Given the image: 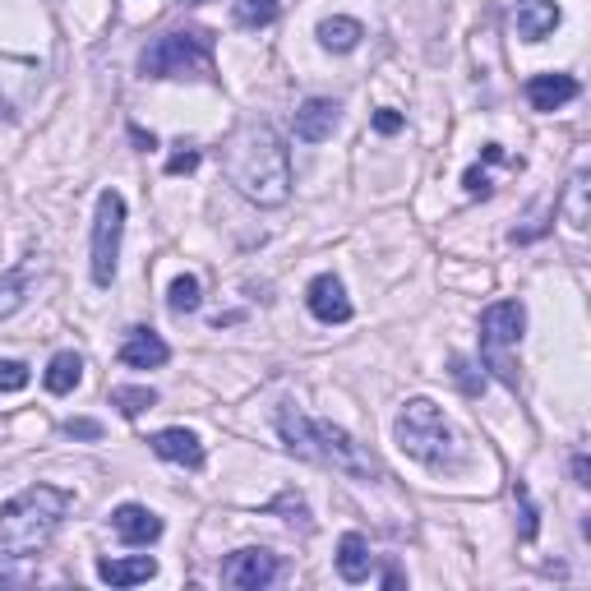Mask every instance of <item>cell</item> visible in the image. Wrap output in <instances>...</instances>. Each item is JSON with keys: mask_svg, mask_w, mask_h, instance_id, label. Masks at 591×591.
<instances>
[{"mask_svg": "<svg viewBox=\"0 0 591 591\" xmlns=\"http://www.w3.org/2000/svg\"><path fill=\"white\" fill-rule=\"evenodd\" d=\"M282 573V559L264 546H250V550H236L227 563H222V582L236 587V591H264L273 587Z\"/></svg>", "mask_w": 591, "mask_h": 591, "instance_id": "8", "label": "cell"}, {"mask_svg": "<svg viewBox=\"0 0 591 591\" xmlns=\"http://www.w3.org/2000/svg\"><path fill=\"white\" fill-rule=\"evenodd\" d=\"M195 167H199V149H185V153H176L167 162V176H185V172H195Z\"/></svg>", "mask_w": 591, "mask_h": 591, "instance_id": "29", "label": "cell"}, {"mask_svg": "<svg viewBox=\"0 0 591 591\" xmlns=\"http://www.w3.org/2000/svg\"><path fill=\"white\" fill-rule=\"evenodd\" d=\"M176 6H208V0H176Z\"/></svg>", "mask_w": 591, "mask_h": 591, "instance_id": "35", "label": "cell"}, {"mask_svg": "<svg viewBox=\"0 0 591 591\" xmlns=\"http://www.w3.org/2000/svg\"><path fill=\"white\" fill-rule=\"evenodd\" d=\"M397 448L407 458L435 467V471H448V467H462V439L453 435V425L444 420V412L435 407L430 397H412L407 407L397 412Z\"/></svg>", "mask_w": 591, "mask_h": 591, "instance_id": "4", "label": "cell"}, {"mask_svg": "<svg viewBox=\"0 0 591 591\" xmlns=\"http://www.w3.org/2000/svg\"><path fill=\"white\" fill-rule=\"evenodd\" d=\"M269 513H287V523H300V532H310L315 523H310V508H305V500L296 490H282L277 500L269 504Z\"/></svg>", "mask_w": 591, "mask_h": 591, "instance_id": "24", "label": "cell"}, {"mask_svg": "<svg viewBox=\"0 0 591 591\" xmlns=\"http://www.w3.org/2000/svg\"><path fill=\"white\" fill-rule=\"evenodd\" d=\"M149 448L162 458V462H176V467H190V471H199L204 462H208V453H204V439L195 435V430H185V425H172V430H157L153 439H149Z\"/></svg>", "mask_w": 591, "mask_h": 591, "instance_id": "11", "label": "cell"}, {"mask_svg": "<svg viewBox=\"0 0 591 591\" xmlns=\"http://www.w3.org/2000/svg\"><path fill=\"white\" fill-rule=\"evenodd\" d=\"M29 380H33V374H29V365H23V361H0V393H23V388H29Z\"/></svg>", "mask_w": 591, "mask_h": 591, "instance_id": "25", "label": "cell"}, {"mask_svg": "<svg viewBox=\"0 0 591 591\" xmlns=\"http://www.w3.org/2000/svg\"><path fill=\"white\" fill-rule=\"evenodd\" d=\"M157 573V559L134 555V559H98V578L107 587H139Z\"/></svg>", "mask_w": 591, "mask_h": 591, "instance_id": "17", "label": "cell"}, {"mask_svg": "<svg viewBox=\"0 0 591 591\" xmlns=\"http://www.w3.org/2000/svg\"><path fill=\"white\" fill-rule=\"evenodd\" d=\"M305 305H310V315L328 328L351 319V296L342 287V277H333V273H319L310 287H305Z\"/></svg>", "mask_w": 591, "mask_h": 591, "instance_id": "9", "label": "cell"}, {"mask_svg": "<svg viewBox=\"0 0 591 591\" xmlns=\"http://www.w3.org/2000/svg\"><path fill=\"white\" fill-rule=\"evenodd\" d=\"M111 407L121 412L125 420H134V416H144V412L157 407V393L149 384H116L111 388Z\"/></svg>", "mask_w": 591, "mask_h": 591, "instance_id": "20", "label": "cell"}, {"mask_svg": "<svg viewBox=\"0 0 591 591\" xmlns=\"http://www.w3.org/2000/svg\"><path fill=\"white\" fill-rule=\"evenodd\" d=\"M111 532L125 540V546H153L162 540V517L144 504H121L111 513Z\"/></svg>", "mask_w": 591, "mask_h": 591, "instance_id": "13", "label": "cell"}, {"mask_svg": "<svg viewBox=\"0 0 591 591\" xmlns=\"http://www.w3.org/2000/svg\"><path fill=\"white\" fill-rule=\"evenodd\" d=\"M582 195H587V176L573 180V212H569L573 227H587V204H582Z\"/></svg>", "mask_w": 591, "mask_h": 591, "instance_id": "30", "label": "cell"}, {"mask_svg": "<svg viewBox=\"0 0 591 591\" xmlns=\"http://www.w3.org/2000/svg\"><path fill=\"white\" fill-rule=\"evenodd\" d=\"M79 380H84V357L79 351H56L52 365H46V374H42L46 393H56V397H65Z\"/></svg>", "mask_w": 591, "mask_h": 591, "instance_id": "18", "label": "cell"}, {"mask_svg": "<svg viewBox=\"0 0 591 591\" xmlns=\"http://www.w3.org/2000/svg\"><path fill=\"white\" fill-rule=\"evenodd\" d=\"M23 300H29V269L0 273V319H10Z\"/></svg>", "mask_w": 591, "mask_h": 591, "instance_id": "22", "label": "cell"}, {"mask_svg": "<svg viewBox=\"0 0 591 591\" xmlns=\"http://www.w3.org/2000/svg\"><path fill=\"white\" fill-rule=\"evenodd\" d=\"M523 328H527L523 300H494V305H485V315H481V365L504 388H513V393H517V361L508 357V351L523 342Z\"/></svg>", "mask_w": 591, "mask_h": 591, "instance_id": "6", "label": "cell"}, {"mask_svg": "<svg viewBox=\"0 0 591 591\" xmlns=\"http://www.w3.org/2000/svg\"><path fill=\"white\" fill-rule=\"evenodd\" d=\"M462 185H467V195H471V199H490V176H485L481 167H471V172L462 176Z\"/></svg>", "mask_w": 591, "mask_h": 591, "instance_id": "28", "label": "cell"}, {"mask_svg": "<svg viewBox=\"0 0 591 591\" xmlns=\"http://www.w3.org/2000/svg\"><path fill=\"white\" fill-rule=\"evenodd\" d=\"M582 92V84L573 75H532L527 79V102L532 111H559L563 102H573Z\"/></svg>", "mask_w": 591, "mask_h": 591, "instance_id": "15", "label": "cell"}, {"mask_svg": "<svg viewBox=\"0 0 591 591\" xmlns=\"http://www.w3.org/2000/svg\"><path fill=\"white\" fill-rule=\"evenodd\" d=\"M342 125V107L333 98H305L296 107V139L300 144H324Z\"/></svg>", "mask_w": 591, "mask_h": 591, "instance_id": "10", "label": "cell"}, {"mask_svg": "<svg viewBox=\"0 0 591 591\" xmlns=\"http://www.w3.org/2000/svg\"><path fill=\"white\" fill-rule=\"evenodd\" d=\"M121 236H125V199L121 190H102L98 195V212H92V282L111 287L116 282V264H121Z\"/></svg>", "mask_w": 591, "mask_h": 591, "instance_id": "7", "label": "cell"}, {"mask_svg": "<svg viewBox=\"0 0 591 591\" xmlns=\"http://www.w3.org/2000/svg\"><path fill=\"white\" fill-rule=\"evenodd\" d=\"M370 569H374L370 540H365L361 532H347V536L338 540V573H342V582H365Z\"/></svg>", "mask_w": 591, "mask_h": 591, "instance_id": "16", "label": "cell"}, {"mask_svg": "<svg viewBox=\"0 0 591 591\" xmlns=\"http://www.w3.org/2000/svg\"><path fill=\"white\" fill-rule=\"evenodd\" d=\"M199 277L195 273H180L172 282V292H167V305H172V315H195L199 310Z\"/></svg>", "mask_w": 591, "mask_h": 591, "instance_id": "23", "label": "cell"}, {"mask_svg": "<svg viewBox=\"0 0 591 591\" xmlns=\"http://www.w3.org/2000/svg\"><path fill=\"white\" fill-rule=\"evenodd\" d=\"M513 500L523 504V532H517V536H523V540H536V527H540L536 517H540V513H536V504H532V494H527V485H523V481L513 485Z\"/></svg>", "mask_w": 591, "mask_h": 591, "instance_id": "26", "label": "cell"}, {"mask_svg": "<svg viewBox=\"0 0 591 591\" xmlns=\"http://www.w3.org/2000/svg\"><path fill=\"white\" fill-rule=\"evenodd\" d=\"M361 37H365V29L357 19H347V14L319 23V46H328V52H357Z\"/></svg>", "mask_w": 591, "mask_h": 591, "instance_id": "19", "label": "cell"}, {"mask_svg": "<svg viewBox=\"0 0 591 591\" xmlns=\"http://www.w3.org/2000/svg\"><path fill=\"white\" fill-rule=\"evenodd\" d=\"M453 380H458L467 393H481V384L471 380V365H467V361H453Z\"/></svg>", "mask_w": 591, "mask_h": 591, "instance_id": "32", "label": "cell"}, {"mask_svg": "<svg viewBox=\"0 0 591 591\" xmlns=\"http://www.w3.org/2000/svg\"><path fill=\"white\" fill-rule=\"evenodd\" d=\"M374 130H380V134H397V130H402V116L384 107L380 116H374Z\"/></svg>", "mask_w": 591, "mask_h": 591, "instance_id": "31", "label": "cell"}, {"mask_svg": "<svg viewBox=\"0 0 591 591\" xmlns=\"http://www.w3.org/2000/svg\"><path fill=\"white\" fill-rule=\"evenodd\" d=\"M130 134H134V144H139V149H153V144H157V139H153V134H144L139 125H130Z\"/></svg>", "mask_w": 591, "mask_h": 591, "instance_id": "34", "label": "cell"}, {"mask_svg": "<svg viewBox=\"0 0 591 591\" xmlns=\"http://www.w3.org/2000/svg\"><path fill=\"white\" fill-rule=\"evenodd\" d=\"M208 69H212V33L204 29L162 33L139 52V75L144 79H208Z\"/></svg>", "mask_w": 591, "mask_h": 591, "instance_id": "5", "label": "cell"}, {"mask_svg": "<svg viewBox=\"0 0 591 591\" xmlns=\"http://www.w3.org/2000/svg\"><path fill=\"white\" fill-rule=\"evenodd\" d=\"M69 490L61 485H29L10 504H0V559H33L52 546L69 513Z\"/></svg>", "mask_w": 591, "mask_h": 591, "instance_id": "3", "label": "cell"}, {"mask_svg": "<svg viewBox=\"0 0 591 591\" xmlns=\"http://www.w3.org/2000/svg\"><path fill=\"white\" fill-rule=\"evenodd\" d=\"M222 176L259 208H277L292 195V157L269 121H241L222 144Z\"/></svg>", "mask_w": 591, "mask_h": 591, "instance_id": "1", "label": "cell"}, {"mask_svg": "<svg viewBox=\"0 0 591 591\" xmlns=\"http://www.w3.org/2000/svg\"><path fill=\"white\" fill-rule=\"evenodd\" d=\"M65 435H69V439H102V425L88 420V416H79V420H65Z\"/></svg>", "mask_w": 591, "mask_h": 591, "instance_id": "27", "label": "cell"}, {"mask_svg": "<svg viewBox=\"0 0 591 591\" xmlns=\"http://www.w3.org/2000/svg\"><path fill=\"white\" fill-rule=\"evenodd\" d=\"M277 435H282V444H287V453H296L300 462L333 467V471H342V477H357V481L380 477V462H374L365 448L342 430V425L305 416V412L292 407V402L277 412Z\"/></svg>", "mask_w": 591, "mask_h": 591, "instance_id": "2", "label": "cell"}, {"mask_svg": "<svg viewBox=\"0 0 591 591\" xmlns=\"http://www.w3.org/2000/svg\"><path fill=\"white\" fill-rule=\"evenodd\" d=\"M573 481H578V485H591V471H587V453H578V458H573Z\"/></svg>", "mask_w": 591, "mask_h": 591, "instance_id": "33", "label": "cell"}, {"mask_svg": "<svg viewBox=\"0 0 591 591\" xmlns=\"http://www.w3.org/2000/svg\"><path fill=\"white\" fill-rule=\"evenodd\" d=\"M277 14H282V0H236V10H231V19L241 29H269Z\"/></svg>", "mask_w": 591, "mask_h": 591, "instance_id": "21", "label": "cell"}, {"mask_svg": "<svg viewBox=\"0 0 591 591\" xmlns=\"http://www.w3.org/2000/svg\"><path fill=\"white\" fill-rule=\"evenodd\" d=\"M172 361V347L162 342L153 328H130L125 342H121V365L130 370H157V365H167Z\"/></svg>", "mask_w": 591, "mask_h": 591, "instance_id": "14", "label": "cell"}, {"mask_svg": "<svg viewBox=\"0 0 591 591\" xmlns=\"http://www.w3.org/2000/svg\"><path fill=\"white\" fill-rule=\"evenodd\" d=\"M559 6L555 0H513V29L523 42H546L559 29Z\"/></svg>", "mask_w": 591, "mask_h": 591, "instance_id": "12", "label": "cell"}]
</instances>
